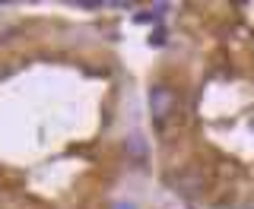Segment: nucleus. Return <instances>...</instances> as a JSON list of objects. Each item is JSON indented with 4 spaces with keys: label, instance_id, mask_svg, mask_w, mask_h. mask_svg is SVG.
Returning a JSON list of instances; mask_svg holds the SVG:
<instances>
[{
    "label": "nucleus",
    "instance_id": "nucleus-1",
    "mask_svg": "<svg viewBox=\"0 0 254 209\" xmlns=\"http://www.w3.org/2000/svg\"><path fill=\"white\" fill-rule=\"evenodd\" d=\"M169 108H172V92L165 89V86H156V89L149 92V111H153V117L159 120V124L165 120Z\"/></svg>",
    "mask_w": 254,
    "mask_h": 209
},
{
    "label": "nucleus",
    "instance_id": "nucleus-2",
    "mask_svg": "<svg viewBox=\"0 0 254 209\" xmlns=\"http://www.w3.org/2000/svg\"><path fill=\"white\" fill-rule=\"evenodd\" d=\"M130 149H133V156H137V158L143 156V143L137 140V136H133V140H130Z\"/></svg>",
    "mask_w": 254,
    "mask_h": 209
},
{
    "label": "nucleus",
    "instance_id": "nucleus-3",
    "mask_svg": "<svg viewBox=\"0 0 254 209\" xmlns=\"http://www.w3.org/2000/svg\"><path fill=\"white\" fill-rule=\"evenodd\" d=\"M111 209H137V206H133V203H127V200H121V203H115Z\"/></svg>",
    "mask_w": 254,
    "mask_h": 209
}]
</instances>
